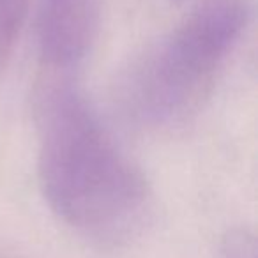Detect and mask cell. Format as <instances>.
<instances>
[{
  "label": "cell",
  "mask_w": 258,
  "mask_h": 258,
  "mask_svg": "<svg viewBox=\"0 0 258 258\" xmlns=\"http://www.w3.org/2000/svg\"><path fill=\"white\" fill-rule=\"evenodd\" d=\"M37 133L41 191L71 232L101 249L144 235L154 212L151 186L78 90L64 82L43 87Z\"/></svg>",
  "instance_id": "cell-1"
},
{
  "label": "cell",
  "mask_w": 258,
  "mask_h": 258,
  "mask_svg": "<svg viewBox=\"0 0 258 258\" xmlns=\"http://www.w3.org/2000/svg\"><path fill=\"white\" fill-rule=\"evenodd\" d=\"M249 15V0H202L122 76L118 103L125 117L144 127L186 118L239 43Z\"/></svg>",
  "instance_id": "cell-2"
},
{
  "label": "cell",
  "mask_w": 258,
  "mask_h": 258,
  "mask_svg": "<svg viewBox=\"0 0 258 258\" xmlns=\"http://www.w3.org/2000/svg\"><path fill=\"white\" fill-rule=\"evenodd\" d=\"M96 18L92 0L44 2L39 16V46L44 60L55 68H68L85 57Z\"/></svg>",
  "instance_id": "cell-3"
},
{
  "label": "cell",
  "mask_w": 258,
  "mask_h": 258,
  "mask_svg": "<svg viewBox=\"0 0 258 258\" xmlns=\"http://www.w3.org/2000/svg\"><path fill=\"white\" fill-rule=\"evenodd\" d=\"M25 13L27 0H0V64L15 48Z\"/></svg>",
  "instance_id": "cell-4"
},
{
  "label": "cell",
  "mask_w": 258,
  "mask_h": 258,
  "mask_svg": "<svg viewBox=\"0 0 258 258\" xmlns=\"http://www.w3.org/2000/svg\"><path fill=\"white\" fill-rule=\"evenodd\" d=\"M223 258H256V239L246 228H235L223 240Z\"/></svg>",
  "instance_id": "cell-5"
},
{
  "label": "cell",
  "mask_w": 258,
  "mask_h": 258,
  "mask_svg": "<svg viewBox=\"0 0 258 258\" xmlns=\"http://www.w3.org/2000/svg\"><path fill=\"white\" fill-rule=\"evenodd\" d=\"M175 2H182V0H175Z\"/></svg>",
  "instance_id": "cell-6"
}]
</instances>
